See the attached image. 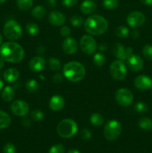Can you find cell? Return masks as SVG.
Masks as SVG:
<instances>
[{"instance_id":"1","label":"cell","mask_w":152,"mask_h":153,"mask_svg":"<svg viewBox=\"0 0 152 153\" xmlns=\"http://www.w3.org/2000/svg\"><path fill=\"white\" fill-rule=\"evenodd\" d=\"M25 55L24 49L19 43L15 42H5L0 46V56L9 63H19L22 61Z\"/></svg>"},{"instance_id":"2","label":"cell","mask_w":152,"mask_h":153,"mask_svg":"<svg viewBox=\"0 0 152 153\" xmlns=\"http://www.w3.org/2000/svg\"><path fill=\"white\" fill-rule=\"evenodd\" d=\"M85 31L92 35H101L104 34L108 28L107 19L98 14L91 15L83 22Z\"/></svg>"},{"instance_id":"3","label":"cell","mask_w":152,"mask_h":153,"mask_svg":"<svg viewBox=\"0 0 152 153\" xmlns=\"http://www.w3.org/2000/svg\"><path fill=\"white\" fill-rule=\"evenodd\" d=\"M64 76L72 82H78L84 78L86 70L83 64L77 61H70L64 65L63 70Z\"/></svg>"},{"instance_id":"4","label":"cell","mask_w":152,"mask_h":153,"mask_svg":"<svg viewBox=\"0 0 152 153\" xmlns=\"http://www.w3.org/2000/svg\"><path fill=\"white\" fill-rule=\"evenodd\" d=\"M57 131L63 138H70L77 131V125L75 121L72 119L63 120L58 123Z\"/></svg>"},{"instance_id":"5","label":"cell","mask_w":152,"mask_h":153,"mask_svg":"<svg viewBox=\"0 0 152 153\" xmlns=\"http://www.w3.org/2000/svg\"><path fill=\"white\" fill-rule=\"evenodd\" d=\"M3 33L8 40H19L22 34V30L20 25L13 19L8 20L4 25Z\"/></svg>"},{"instance_id":"6","label":"cell","mask_w":152,"mask_h":153,"mask_svg":"<svg viewBox=\"0 0 152 153\" xmlns=\"http://www.w3.org/2000/svg\"><path fill=\"white\" fill-rule=\"evenodd\" d=\"M122 127L120 123L117 120H110L106 123L104 128V134L107 140L113 141L116 140L122 133Z\"/></svg>"},{"instance_id":"7","label":"cell","mask_w":152,"mask_h":153,"mask_svg":"<svg viewBox=\"0 0 152 153\" xmlns=\"http://www.w3.org/2000/svg\"><path fill=\"white\" fill-rule=\"evenodd\" d=\"M110 73L113 79L122 81L127 76V67L122 60H116L110 64Z\"/></svg>"},{"instance_id":"8","label":"cell","mask_w":152,"mask_h":153,"mask_svg":"<svg viewBox=\"0 0 152 153\" xmlns=\"http://www.w3.org/2000/svg\"><path fill=\"white\" fill-rule=\"evenodd\" d=\"M116 101L119 105L127 107L132 103L134 100L133 93L128 88H120L116 91L115 94Z\"/></svg>"},{"instance_id":"9","label":"cell","mask_w":152,"mask_h":153,"mask_svg":"<svg viewBox=\"0 0 152 153\" xmlns=\"http://www.w3.org/2000/svg\"><path fill=\"white\" fill-rule=\"evenodd\" d=\"M80 47L86 55H92L96 51L98 46L95 39L90 35H83L80 40Z\"/></svg>"},{"instance_id":"10","label":"cell","mask_w":152,"mask_h":153,"mask_svg":"<svg viewBox=\"0 0 152 153\" xmlns=\"http://www.w3.org/2000/svg\"><path fill=\"white\" fill-rule=\"evenodd\" d=\"M133 51L134 50L132 47L129 46V47L125 48V46L119 43H115L112 48L113 55L116 58H118V60H122V61L127 60L131 55H132Z\"/></svg>"},{"instance_id":"11","label":"cell","mask_w":152,"mask_h":153,"mask_svg":"<svg viewBox=\"0 0 152 153\" xmlns=\"http://www.w3.org/2000/svg\"><path fill=\"white\" fill-rule=\"evenodd\" d=\"M10 111L14 115L18 117H25L29 111V105L22 100H16L10 105Z\"/></svg>"},{"instance_id":"12","label":"cell","mask_w":152,"mask_h":153,"mask_svg":"<svg viewBox=\"0 0 152 153\" xmlns=\"http://www.w3.org/2000/svg\"><path fill=\"white\" fill-rule=\"evenodd\" d=\"M145 16L140 11L131 12L127 17V22L131 28H138L144 24Z\"/></svg>"},{"instance_id":"13","label":"cell","mask_w":152,"mask_h":153,"mask_svg":"<svg viewBox=\"0 0 152 153\" xmlns=\"http://www.w3.org/2000/svg\"><path fill=\"white\" fill-rule=\"evenodd\" d=\"M127 64L130 70L134 73L139 72L140 70H142L143 66H144L142 59L137 55H131L127 59Z\"/></svg>"},{"instance_id":"14","label":"cell","mask_w":152,"mask_h":153,"mask_svg":"<svg viewBox=\"0 0 152 153\" xmlns=\"http://www.w3.org/2000/svg\"><path fill=\"white\" fill-rule=\"evenodd\" d=\"M134 85L136 88L141 91H146L152 87V80L149 76L146 75L138 76L134 80Z\"/></svg>"},{"instance_id":"15","label":"cell","mask_w":152,"mask_h":153,"mask_svg":"<svg viewBox=\"0 0 152 153\" xmlns=\"http://www.w3.org/2000/svg\"><path fill=\"white\" fill-rule=\"evenodd\" d=\"M63 50L67 55H73L77 50V41L72 37H67L63 41L62 43Z\"/></svg>"},{"instance_id":"16","label":"cell","mask_w":152,"mask_h":153,"mask_svg":"<svg viewBox=\"0 0 152 153\" xmlns=\"http://www.w3.org/2000/svg\"><path fill=\"white\" fill-rule=\"evenodd\" d=\"M49 22L51 25L55 26H61L66 22V17L64 14L58 10H53L49 15Z\"/></svg>"},{"instance_id":"17","label":"cell","mask_w":152,"mask_h":153,"mask_svg":"<svg viewBox=\"0 0 152 153\" xmlns=\"http://www.w3.org/2000/svg\"><path fill=\"white\" fill-rule=\"evenodd\" d=\"M65 101L60 95H55L49 100V108L53 111H59L64 108Z\"/></svg>"},{"instance_id":"18","label":"cell","mask_w":152,"mask_h":153,"mask_svg":"<svg viewBox=\"0 0 152 153\" xmlns=\"http://www.w3.org/2000/svg\"><path fill=\"white\" fill-rule=\"evenodd\" d=\"M46 66V61L43 58L40 56L34 57L30 61L29 69L32 72L38 73L42 71Z\"/></svg>"},{"instance_id":"19","label":"cell","mask_w":152,"mask_h":153,"mask_svg":"<svg viewBox=\"0 0 152 153\" xmlns=\"http://www.w3.org/2000/svg\"><path fill=\"white\" fill-rule=\"evenodd\" d=\"M80 8L83 14H90L95 11L97 4L93 0H84L80 4Z\"/></svg>"},{"instance_id":"20","label":"cell","mask_w":152,"mask_h":153,"mask_svg":"<svg viewBox=\"0 0 152 153\" xmlns=\"http://www.w3.org/2000/svg\"><path fill=\"white\" fill-rule=\"evenodd\" d=\"M19 72L15 68H9L4 71L3 74V78L4 81L8 83H12L14 82L19 79Z\"/></svg>"},{"instance_id":"21","label":"cell","mask_w":152,"mask_h":153,"mask_svg":"<svg viewBox=\"0 0 152 153\" xmlns=\"http://www.w3.org/2000/svg\"><path fill=\"white\" fill-rule=\"evenodd\" d=\"M15 97V91L10 86H6L1 92V98L4 102H10Z\"/></svg>"},{"instance_id":"22","label":"cell","mask_w":152,"mask_h":153,"mask_svg":"<svg viewBox=\"0 0 152 153\" xmlns=\"http://www.w3.org/2000/svg\"><path fill=\"white\" fill-rule=\"evenodd\" d=\"M11 123V118L10 115L4 111L0 110V129L7 128Z\"/></svg>"},{"instance_id":"23","label":"cell","mask_w":152,"mask_h":153,"mask_svg":"<svg viewBox=\"0 0 152 153\" xmlns=\"http://www.w3.org/2000/svg\"><path fill=\"white\" fill-rule=\"evenodd\" d=\"M16 4L19 10L27 11L32 7L34 1L33 0H16Z\"/></svg>"},{"instance_id":"24","label":"cell","mask_w":152,"mask_h":153,"mask_svg":"<svg viewBox=\"0 0 152 153\" xmlns=\"http://www.w3.org/2000/svg\"><path fill=\"white\" fill-rule=\"evenodd\" d=\"M31 14L36 19H42L46 14V9L42 5H37L31 10Z\"/></svg>"},{"instance_id":"25","label":"cell","mask_w":152,"mask_h":153,"mask_svg":"<svg viewBox=\"0 0 152 153\" xmlns=\"http://www.w3.org/2000/svg\"><path fill=\"white\" fill-rule=\"evenodd\" d=\"M138 126L141 129L148 131L152 128V120L149 117H142L139 120Z\"/></svg>"},{"instance_id":"26","label":"cell","mask_w":152,"mask_h":153,"mask_svg":"<svg viewBox=\"0 0 152 153\" xmlns=\"http://www.w3.org/2000/svg\"><path fill=\"white\" fill-rule=\"evenodd\" d=\"M39 84L34 79H30V80L27 81L26 84H25V89L30 94H34L36 93L39 90Z\"/></svg>"},{"instance_id":"27","label":"cell","mask_w":152,"mask_h":153,"mask_svg":"<svg viewBox=\"0 0 152 153\" xmlns=\"http://www.w3.org/2000/svg\"><path fill=\"white\" fill-rule=\"evenodd\" d=\"M90 123L92 125L95 126H100L102 125L104 122V117L101 114L98 113H94L92 114L90 116Z\"/></svg>"},{"instance_id":"28","label":"cell","mask_w":152,"mask_h":153,"mask_svg":"<svg viewBox=\"0 0 152 153\" xmlns=\"http://www.w3.org/2000/svg\"><path fill=\"white\" fill-rule=\"evenodd\" d=\"M49 64V67L51 70L52 71H59L61 69V61L56 58H50L48 61Z\"/></svg>"},{"instance_id":"29","label":"cell","mask_w":152,"mask_h":153,"mask_svg":"<svg viewBox=\"0 0 152 153\" xmlns=\"http://www.w3.org/2000/svg\"><path fill=\"white\" fill-rule=\"evenodd\" d=\"M26 31L29 35L31 36H36L40 31L39 26L34 22H29L26 25Z\"/></svg>"},{"instance_id":"30","label":"cell","mask_w":152,"mask_h":153,"mask_svg":"<svg viewBox=\"0 0 152 153\" xmlns=\"http://www.w3.org/2000/svg\"><path fill=\"white\" fill-rule=\"evenodd\" d=\"M106 62V57L101 52H98L93 56V63L97 67H102Z\"/></svg>"},{"instance_id":"31","label":"cell","mask_w":152,"mask_h":153,"mask_svg":"<svg viewBox=\"0 0 152 153\" xmlns=\"http://www.w3.org/2000/svg\"><path fill=\"white\" fill-rule=\"evenodd\" d=\"M119 4V0H103V6L107 10H114Z\"/></svg>"},{"instance_id":"32","label":"cell","mask_w":152,"mask_h":153,"mask_svg":"<svg viewBox=\"0 0 152 153\" xmlns=\"http://www.w3.org/2000/svg\"><path fill=\"white\" fill-rule=\"evenodd\" d=\"M129 29H128V27L124 26V25H121V26L118 27L116 29V35L118 37H120V38H125V37H128V34H129Z\"/></svg>"},{"instance_id":"33","label":"cell","mask_w":152,"mask_h":153,"mask_svg":"<svg viewBox=\"0 0 152 153\" xmlns=\"http://www.w3.org/2000/svg\"><path fill=\"white\" fill-rule=\"evenodd\" d=\"M70 22L74 27H80L83 24V19L80 15H73L70 18Z\"/></svg>"},{"instance_id":"34","label":"cell","mask_w":152,"mask_h":153,"mask_svg":"<svg viewBox=\"0 0 152 153\" xmlns=\"http://www.w3.org/2000/svg\"><path fill=\"white\" fill-rule=\"evenodd\" d=\"M148 105L145 102H138L135 105V110L137 113L139 114H144L147 112L148 111Z\"/></svg>"},{"instance_id":"35","label":"cell","mask_w":152,"mask_h":153,"mask_svg":"<svg viewBox=\"0 0 152 153\" xmlns=\"http://www.w3.org/2000/svg\"><path fill=\"white\" fill-rule=\"evenodd\" d=\"M31 117L35 121H41L44 118V114L40 110H34L31 113Z\"/></svg>"},{"instance_id":"36","label":"cell","mask_w":152,"mask_h":153,"mask_svg":"<svg viewBox=\"0 0 152 153\" xmlns=\"http://www.w3.org/2000/svg\"><path fill=\"white\" fill-rule=\"evenodd\" d=\"M142 54L148 60H152V45H145L142 49Z\"/></svg>"},{"instance_id":"37","label":"cell","mask_w":152,"mask_h":153,"mask_svg":"<svg viewBox=\"0 0 152 153\" xmlns=\"http://www.w3.org/2000/svg\"><path fill=\"white\" fill-rule=\"evenodd\" d=\"M49 153H64V146L63 144H55L49 149Z\"/></svg>"},{"instance_id":"38","label":"cell","mask_w":152,"mask_h":153,"mask_svg":"<svg viewBox=\"0 0 152 153\" xmlns=\"http://www.w3.org/2000/svg\"><path fill=\"white\" fill-rule=\"evenodd\" d=\"M16 146L11 143H6L5 146L3 148V152L4 153H16Z\"/></svg>"},{"instance_id":"39","label":"cell","mask_w":152,"mask_h":153,"mask_svg":"<svg viewBox=\"0 0 152 153\" xmlns=\"http://www.w3.org/2000/svg\"><path fill=\"white\" fill-rule=\"evenodd\" d=\"M80 136L83 140H89L92 137V133L87 128H83L80 131Z\"/></svg>"},{"instance_id":"40","label":"cell","mask_w":152,"mask_h":153,"mask_svg":"<svg viewBox=\"0 0 152 153\" xmlns=\"http://www.w3.org/2000/svg\"><path fill=\"white\" fill-rule=\"evenodd\" d=\"M70 34H71V30L68 26L64 25L61 28V34L63 37H69Z\"/></svg>"},{"instance_id":"41","label":"cell","mask_w":152,"mask_h":153,"mask_svg":"<svg viewBox=\"0 0 152 153\" xmlns=\"http://www.w3.org/2000/svg\"><path fill=\"white\" fill-rule=\"evenodd\" d=\"M77 0H62L63 5L67 7H73L77 3Z\"/></svg>"},{"instance_id":"42","label":"cell","mask_w":152,"mask_h":153,"mask_svg":"<svg viewBox=\"0 0 152 153\" xmlns=\"http://www.w3.org/2000/svg\"><path fill=\"white\" fill-rule=\"evenodd\" d=\"M52 80H53L54 83L55 84H60L63 81V76L61 73H57L52 78Z\"/></svg>"},{"instance_id":"43","label":"cell","mask_w":152,"mask_h":153,"mask_svg":"<svg viewBox=\"0 0 152 153\" xmlns=\"http://www.w3.org/2000/svg\"><path fill=\"white\" fill-rule=\"evenodd\" d=\"M22 124L23 126L28 128V127H30L31 126V122L29 119H28L27 117H25L23 118V120H22Z\"/></svg>"},{"instance_id":"44","label":"cell","mask_w":152,"mask_h":153,"mask_svg":"<svg viewBox=\"0 0 152 153\" xmlns=\"http://www.w3.org/2000/svg\"><path fill=\"white\" fill-rule=\"evenodd\" d=\"M46 3L51 7H54L56 5V0H46Z\"/></svg>"},{"instance_id":"45","label":"cell","mask_w":152,"mask_h":153,"mask_svg":"<svg viewBox=\"0 0 152 153\" xmlns=\"http://www.w3.org/2000/svg\"><path fill=\"white\" fill-rule=\"evenodd\" d=\"M139 36V32L138 30H134V31L131 32V37L134 39L138 38Z\"/></svg>"},{"instance_id":"46","label":"cell","mask_w":152,"mask_h":153,"mask_svg":"<svg viewBox=\"0 0 152 153\" xmlns=\"http://www.w3.org/2000/svg\"><path fill=\"white\" fill-rule=\"evenodd\" d=\"M139 1L145 5H151L152 4V0H139Z\"/></svg>"},{"instance_id":"47","label":"cell","mask_w":152,"mask_h":153,"mask_svg":"<svg viewBox=\"0 0 152 153\" xmlns=\"http://www.w3.org/2000/svg\"><path fill=\"white\" fill-rule=\"evenodd\" d=\"M45 52V49L43 46H39L38 48H37V54H39V55H40V54H43Z\"/></svg>"},{"instance_id":"48","label":"cell","mask_w":152,"mask_h":153,"mask_svg":"<svg viewBox=\"0 0 152 153\" xmlns=\"http://www.w3.org/2000/svg\"><path fill=\"white\" fill-rule=\"evenodd\" d=\"M107 45L104 44V43H101V44H100L99 47H98V49H99L101 52H104V51H105L106 49H107Z\"/></svg>"},{"instance_id":"49","label":"cell","mask_w":152,"mask_h":153,"mask_svg":"<svg viewBox=\"0 0 152 153\" xmlns=\"http://www.w3.org/2000/svg\"><path fill=\"white\" fill-rule=\"evenodd\" d=\"M4 65V60L2 58L0 57V70H1V69L3 68Z\"/></svg>"},{"instance_id":"50","label":"cell","mask_w":152,"mask_h":153,"mask_svg":"<svg viewBox=\"0 0 152 153\" xmlns=\"http://www.w3.org/2000/svg\"><path fill=\"white\" fill-rule=\"evenodd\" d=\"M67 153H80V152H79L78 150H77V149H70L69 151Z\"/></svg>"},{"instance_id":"51","label":"cell","mask_w":152,"mask_h":153,"mask_svg":"<svg viewBox=\"0 0 152 153\" xmlns=\"http://www.w3.org/2000/svg\"><path fill=\"white\" fill-rule=\"evenodd\" d=\"M3 87H4V82H3L2 80L0 79V91L3 89Z\"/></svg>"},{"instance_id":"52","label":"cell","mask_w":152,"mask_h":153,"mask_svg":"<svg viewBox=\"0 0 152 153\" xmlns=\"http://www.w3.org/2000/svg\"><path fill=\"white\" fill-rule=\"evenodd\" d=\"M2 40H3L2 36H1V34H0V46H1V45L2 44Z\"/></svg>"},{"instance_id":"53","label":"cell","mask_w":152,"mask_h":153,"mask_svg":"<svg viewBox=\"0 0 152 153\" xmlns=\"http://www.w3.org/2000/svg\"><path fill=\"white\" fill-rule=\"evenodd\" d=\"M5 1L6 0H0V4H1V3H4Z\"/></svg>"},{"instance_id":"54","label":"cell","mask_w":152,"mask_h":153,"mask_svg":"<svg viewBox=\"0 0 152 153\" xmlns=\"http://www.w3.org/2000/svg\"><path fill=\"white\" fill-rule=\"evenodd\" d=\"M151 91H152V87H151Z\"/></svg>"}]
</instances>
